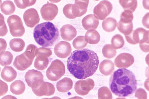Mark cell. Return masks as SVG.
I'll use <instances>...</instances> for the list:
<instances>
[{"label": "cell", "mask_w": 149, "mask_h": 99, "mask_svg": "<svg viewBox=\"0 0 149 99\" xmlns=\"http://www.w3.org/2000/svg\"><path fill=\"white\" fill-rule=\"evenodd\" d=\"M99 63L98 57L94 51L88 49L73 51L67 61V68L75 78L84 79L93 75Z\"/></svg>", "instance_id": "6da1fadb"}, {"label": "cell", "mask_w": 149, "mask_h": 99, "mask_svg": "<svg viewBox=\"0 0 149 99\" xmlns=\"http://www.w3.org/2000/svg\"><path fill=\"white\" fill-rule=\"evenodd\" d=\"M137 82L133 73L126 68L119 69L111 76L109 87L113 94L120 97H125L136 91Z\"/></svg>", "instance_id": "7a4b0ae2"}, {"label": "cell", "mask_w": 149, "mask_h": 99, "mask_svg": "<svg viewBox=\"0 0 149 99\" xmlns=\"http://www.w3.org/2000/svg\"><path fill=\"white\" fill-rule=\"evenodd\" d=\"M33 35L36 43L44 47L52 46L59 38L58 28L49 21L37 25L34 28Z\"/></svg>", "instance_id": "3957f363"}, {"label": "cell", "mask_w": 149, "mask_h": 99, "mask_svg": "<svg viewBox=\"0 0 149 99\" xmlns=\"http://www.w3.org/2000/svg\"><path fill=\"white\" fill-rule=\"evenodd\" d=\"M36 49L37 47L33 44L27 46L24 52L15 57L13 63L15 67L20 71H24L29 67L35 57Z\"/></svg>", "instance_id": "277c9868"}, {"label": "cell", "mask_w": 149, "mask_h": 99, "mask_svg": "<svg viewBox=\"0 0 149 99\" xmlns=\"http://www.w3.org/2000/svg\"><path fill=\"white\" fill-rule=\"evenodd\" d=\"M65 67L63 63L58 59L52 62L46 71V76L49 80L56 81L60 79L65 74Z\"/></svg>", "instance_id": "5b68a950"}, {"label": "cell", "mask_w": 149, "mask_h": 99, "mask_svg": "<svg viewBox=\"0 0 149 99\" xmlns=\"http://www.w3.org/2000/svg\"><path fill=\"white\" fill-rule=\"evenodd\" d=\"M31 87L34 93L38 96H51L54 94L55 90L52 84L45 82L43 80L36 81L33 83Z\"/></svg>", "instance_id": "8992f818"}, {"label": "cell", "mask_w": 149, "mask_h": 99, "mask_svg": "<svg viewBox=\"0 0 149 99\" xmlns=\"http://www.w3.org/2000/svg\"><path fill=\"white\" fill-rule=\"evenodd\" d=\"M11 35L15 37L22 36L25 32L21 18L16 15H13L8 18L7 21Z\"/></svg>", "instance_id": "52a82bcc"}, {"label": "cell", "mask_w": 149, "mask_h": 99, "mask_svg": "<svg viewBox=\"0 0 149 99\" xmlns=\"http://www.w3.org/2000/svg\"><path fill=\"white\" fill-rule=\"evenodd\" d=\"M113 9L111 3L107 0L101 1L94 8V14L100 20H103L108 16Z\"/></svg>", "instance_id": "ba28073f"}, {"label": "cell", "mask_w": 149, "mask_h": 99, "mask_svg": "<svg viewBox=\"0 0 149 99\" xmlns=\"http://www.w3.org/2000/svg\"><path fill=\"white\" fill-rule=\"evenodd\" d=\"M95 86L93 80L91 78L79 80L75 83L74 89L76 92L81 96H85L88 94Z\"/></svg>", "instance_id": "9c48e42d"}, {"label": "cell", "mask_w": 149, "mask_h": 99, "mask_svg": "<svg viewBox=\"0 0 149 99\" xmlns=\"http://www.w3.org/2000/svg\"><path fill=\"white\" fill-rule=\"evenodd\" d=\"M40 12L44 20L50 21L53 20L57 15L58 9L56 5L47 1V3L42 6Z\"/></svg>", "instance_id": "30bf717a"}, {"label": "cell", "mask_w": 149, "mask_h": 99, "mask_svg": "<svg viewBox=\"0 0 149 99\" xmlns=\"http://www.w3.org/2000/svg\"><path fill=\"white\" fill-rule=\"evenodd\" d=\"M25 24L28 27L32 28L39 23L40 18L37 11L34 8L26 10L23 14Z\"/></svg>", "instance_id": "8fae6325"}, {"label": "cell", "mask_w": 149, "mask_h": 99, "mask_svg": "<svg viewBox=\"0 0 149 99\" xmlns=\"http://www.w3.org/2000/svg\"><path fill=\"white\" fill-rule=\"evenodd\" d=\"M134 59L133 56L127 53H123L119 54L115 58L114 64L119 68H127L134 63Z\"/></svg>", "instance_id": "7c38bea8"}, {"label": "cell", "mask_w": 149, "mask_h": 99, "mask_svg": "<svg viewBox=\"0 0 149 99\" xmlns=\"http://www.w3.org/2000/svg\"><path fill=\"white\" fill-rule=\"evenodd\" d=\"M72 48L70 44L68 42L62 41L57 43L55 45L54 51L58 57L64 58L70 54Z\"/></svg>", "instance_id": "4fadbf2b"}, {"label": "cell", "mask_w": 149, "mask_h": 99, "mask_svg": "<svg viewBox=\"0 0 149 99\" xmlns=\"http://www.w3.org/2000/svg\"><path fill=\"white\" fill-rule=\"evenodd\" d=\"M63 12L65 16L68 19H73L84 15L77 3L68 4L63 8Z\"/></svg>", "instance_id": "5bb4252c"}, {"label": "cell", "mask_w": 149, "mask_h": 99, "mask_svg": "<svg viewBox=\"0 0 149 99\" xmlns=\"http://www.w3.org/2000/svg\"><path fill=\"white\" fill-rule=\"evenodd\" d=\"M146 30L142 28H139L129 35L125 36L127 42L130 44L135 45L139 43L142 40Z\"/></svg>", "instance_id": "9a60e30c"}, {"label": "cell", "mask_w": 149, "mask_h": 99, "mask_svg": "<svg viewBox=\"0 0 149 99\" xmlns=\"http://www.w3.org/2000/svg\"><path fill=\"white\" fill-rule=\"evenodd\" d=\"M82 26L86 30H95L97 27L99 21L98 18L95 14H88L83 19Z\"/></svg>", "instance_id": "2e32d148"}, {"label": "cell", "mask_w": 149, "mask_h": 99, "mask_svg": "<svg viewBox=\"0 0 149 99\" xmlns=\"http://www.w3.org/2000/svg\"><path fill=\"white\" fill-rule=\"evenodd\" d=\"M61 36L62 38L66 41H70L76 36V29L72 25L66 24L63 25L60 29Z\"/></svg>", "instance_id": "e0dca14e"}, {"label": "cell", "mask_w": 149, "mask_h": 99, "mask_svg": "<svg viewBox=\"0 0 149 99\" xmlns=\"http://www.w3.org/2000/svg\"><path fill=\"white\" fill-rule=\"evenodd\" d=\"M44 76L40 72L34 69L29 70L25 75V80L28 86L30 87L33 83L39 80H43Z\"/></svg>", "instance_id": "ac0fdd59"}, {"label": "cell", "mask_w": 149, "mask_h": 99, "mask_svg": "<svg viewBox=\"0 0 149 99\" xmlns=\"http://www.w3.org/2000/svg\"><path fill=\"white\" fill-rule=\"evenodd\" d=\"M99 68L100 72L102 74L107 76L113 72L114 69V65L111 60L105 59L100 63Z\"/></svg>", "instance_id": "d6986e66"}, {"label": "cell", "mask_w": 149, "mask_h": 99, "mask_svg": "<svg viewBox=\"0 0 149 99\" xmlns=\"http://www.w3.org/2000/svg\"><path fill=\"white\" fill-rule=\"evenodd\" d=\"M73 82L70 78L65 77L57 82L56 88L57 90L61 92H66L72 89Z\"/></svg>", "instance_id": "ffe728a7"}, {"label": "cell", "mask_w": 149, "mask_h": 99, "mask_svg": "<svg viewBox=\"0 0 149 99\" xmlns=\"http://www.w3.org/2000/svg\"><path fill=\"white\" fill-rule=\"evenodd\" d=\"M17 73L15 70L12 67L7 66L2 69L1 76L2 78L7 82H11L16 77Z\"/></svg>", "instance_id": "44dd1931"}, {"label": "cell", "mask_w": 149, "mask_h": 99, "mask_svg": "<svg viewBox=\"0 0 149 99\" xmlns=\"http://www.w3.org/2000/svg\"><path fill=\"white\" fill-rule=\"evenodd\" d=\"M25 89L24 83L22 81L17 80L12 82L10 86V91L13 94L19 95L23 94Z\"/></svg>", "instance_id": "7402d4cb"}, {"label": "cell", "mask_w": 149, "mask_h": 99, "mask_svg": "<svg viewBox=\"0 0 149 99\" xmlns=\"http://www.w3.org/2000/svg\"><path fill=\"white\" fill-rule=\"evenodd\" d=\"M36 57L34 64L35 67L40 70L45 69L49 64V60L48 57L42 55H38Z\"/></svg>", "instance_id": "603a6c76"}, {"label": "cell", "mask_w": 149, "mask_h": 99, "mask_svg": "<svg viewBox=\"0 0 149 99\" xmlns=\"http://www.w3.org/2000/svg\"><path fill=\"white\" fill-rule=\"evenodd\" d=\"M118 30L124 34L125 36L129 35L133 30L132 22H125L119 21L117 24Z\"/></svg>", "instance_id": "cb8c5ba5"}, {"label": "cell", "mask_w": 149, "mask_h": 99, "mask_svg": "<svg viewBox=\"0 0 149 99\" xmlns=\"http://www.w3.org/2000/svg\"><path fill=\"white\" fill-rule=\"evenodd\" d=\"M117 25V21L115 19L109 17L103 21L102 26L104 31L109 32L115 30Z\"/></svg>", "instance_id": "d4e9b609"}, {"label": "cell", "mask_w": 149, "mask_h": 99, "mask_svg": "<svg viewBox=\"0 0 149 99\" xmlns=\"http://www.w3.org/2000/svg\"><path fill=\"white\" fill-rule=\"evenodd\" d=\"M85 36L88 42L91 44H97L100 40L99 34L95 30H88L86 33Z\"/></svg>", "instance_id": "484cf974"}, {"label": "cell", "mask_w": 149, "mask_h": 99, "mask_svg": "<svg viewBox=\"0 0 149 99\" xmlns=\"http://www.w3.org/2000/svg\"><path fill=\"white\" fill-rule=\"evenodd\" d=\"M11 49L13 51L19 52L24 49L25 43L24 41L20 38H15L11 40L9 43Z\"/></svg>", "instance_id": "4316f807"}, {"label": "cell", "mask_w": 149, "mask_h": 99, "mask_svg": "<svg viewBox=\"0 0 149 99\" xmlns=\"http://www.w3.org/2000/svg\"><path fill=\"white\" fill-rule=\"evenodd\" d=\"M0 8L1 12L6 15L13 14L15 10V7L14 3L9 0L5 1L1 4Z\"/></svg>", "instance_id": "83f0119b"}, {"label": "cell", "mask_w": 149, "mask_h": 99, "mask_svg": "<svg viewBox=\"0 0 149 99\" xmlns=\"http://www.w3.org/2000/svg\"><path fill=\"white\" fill-rule=\"evenodd\" d=\"M119 2L125 10H128L133 12L137 6V1L136 0H120Z\"/></svg>", "instance_id": "f1b7e54d"}, {"label": "cell", "mask_w": 149, "mask_h": 99, "mask_svg": "<svg viewBox=\"0 0 149 99\" xmlns=\"http://www.w3.org/2000/svg\"><path fill=\"white\" fill-rule=\"evenodd\" d=\"M0 63L3 66H8L12 63L13 56L10 52L7 51L0 54Z\"/></svg>", "instance_id": "f546056e"}, {"label": "cell", "mask_w": 149, "mask_h": 99, "mask_svg": "<svg viewBox=\"0 0 149 99\" xmlns=\"http://www.w3.org/2000/svg\"><path fill=\"white\" fill-rule=\"evenodd\" d=\"M116 51L112 45L107 44L103 47L102 53L104 56L109 59L114 57L116 55Z\"/></svg>", "instance_id": "4dcf8cb0"}, {"label": "cell", "mask_w": 149, "mask_h": 99, "mask_svg": "<svg viewBox=\"0 0 149 99\" xmlns=\"http://www.w3.org/2000/svg\"><path fill=\"white\" fill-rule=\"evenodd\" d=\"M111 43L115 49L122 48L124 45L125 41L122 36L120 34H116L112 38Z\"/></svg>", "instance_id": "1f68e13d"}, {"label": "cell", "mask_w": 149, "mask_h": 99, "mask_svg": "<svg viewBox=\"0 0 149 99\" xmlns=\"http://www.w3.org/2000/svg\"><path fill=\"white\" fill-rule=\"evenodd\" d=\"M88 42L86 38L83 36H77L73 41L72 45L76 49H80L85 47L87 45Z\"/></svg>", "instance_id": "d6a6232c"}, {"label": "cell", "mask_w": 149, "mask_h": 99, "mask_svg": "<svg viewBox=\"0 0 149 99\" xmlns=\"http://www.w3.org/2000/svg\"><path fill=\"white\" fill-rule=\"evenodd\" d=\"M140 49L145 52H149V30L145 32L143 38L139 43Z\"/></svg>", "instance_id": "836d02e7"}, {"label": "cell", "mask_w": 149, "mask_h": 99, "mask_svg": "<svg viewBox=\"0 0 149 99\" xmlns=\"http://www.w3.org/2000/svg\"><path fill=\"white\" fill-rule=\"evenodd\" d=\"M98 99H112V94L109 89L107 87L100 88L98 91Z\"/></svg>", "instance_id": "e575fe53"}, {"label": "cell", "mask_w": 149, "mask_h": 99, "mask_svg": "<svg viewBox=\"0 0 149 99\" xmlns=\"http://www.w3.org/2000/svg\"><path fill=\"white\" fill-rule=\"evenodd\" d=\"M36 0H14L17 6L20 9H24L27 7L33 5Z\"/></svg>", "instance_id": "d590c367"}, {"label": "cell", "mask_w": 149, "mask_h": 99, "mask_svg": "<svg viewBox=\"0 0 149 99\" xmlns=\"http://www.w3.org/2000/svg\"><path fill=\"white\" fill-rule=\"evenodd\" d=\"M134 16L132 12L129 10H125L121 14L120 16V21L132 22Z\"/></svg>", "instance_id": "8d00e7d4"}, {"label": "cell", "mask_w": 149, "mask_h": 99, "mask_svg": "<svg viewBox=\"0 0 149 99\" xmlns=\"http://www.w3.org/2000/svg\"><path fill=\"white\" fill-rule=\"evenodd\" d=\"M52 51L49 49L42 47L36 49L35 52V55L36 56L38 55H42L48 58L52 55Z\"/></svg>", "instance_id": "74e56055"}, {"label": "cell", "mask_w": 149, "mask_h": 99, "mask_svg": "<svg viewBox=\"0 0 149 99\" xmlns=\"http://www.w3.org/2000/svg\"><path fill=\"white\" fill-rule=\"evenodd\" d=\"M4 17L0 13V36H5L8 32V29L4 22Z\"/></svg>", "instance_id": "f35d334b"}, {"label": "cell", "mask_w": 149, "mask_h": 99, "mask_svg": "<svg viewBox=\"0 0 149 99\" xmlns=\"http://www.w3.org/2000/svg\"><path fill=\"white\" fill-rule=\"evenodd\" d=\"M135 96L138 99H147V93L142 88L138 89L135 93Z\"/></svg>", "instance_id": "ab89813d"}, {"label": "cell", "mask_w": 149, "mask_h": 99, "mask_svg": "<svg viewBox=\"0 0 149 99\" xmlns=\"http://www.w3.org/2000/svg\"><path fill=\"white\" fill-rule=\"evenodd\" d=\"M143 25L147 29H149V12L146 13L143 16L142 19Z\"/></svg>", "instance_id": "60d3db41"}, {"label": "cell", "mask_w": 149, "mask_h": 99, "mask_svg": "<svg viewBox=\"0 0 149 99\" xmlns=\"http://www.w3.org/2000/svg\"><path fill=\"white\" fill-rule=\"evenodd\" d=\"M1 82V95L0 96L3 95L7 92L8 86L4 82L0 80Z\"/></svg>", "instance_id": "b9f144b4"}, {"label": "cell", "mask_w": 149, "mask_h": 99, "mask_svg": "<svg viewBox=\"0 0 149 99\" xmlns=\"http://www.w3.org/2000/svg\"><path fill=\"white\" fill-rule=\"evenodd\" d=\"M1 49L0 53L3 52L6 47L7 44L5 40L3 39L0 38Z\"/></svg>", "instance_id": "7bdbcfd3"}, {"label": "cell", "mask_w": 149, "mask_h": 99, "mask_svg": "<svg viewBox=\"0 0 149 99\" xmlns=\"http://www.w3.org/2000/svg\"><path fill=\"white\" fill-rule=\"evenodd\" d=\"M143 6L145 9L149 10V0H144L142 2Z\"/></svg>", "instance_id": "ee69618b"}, {"label": "cell", "mask_w": 149, "mask_h": 99, "mask_svg": "<svg viewBox=\"0 0 149 99\" xmlns=\"http://www.w3.org/2000/svg\"><path fill=\"white\" fill-rule=\"evenodd\" d=\"M144 86L145 89L149 91V78H147L144 81Z\"/></svg>", "instance_id": "f6af8a7d"}, {"label": "cell", "mask_w": 149, "mask_h": 99, "mask_svg": "<svg viewBox=\"0 0 149 99\" xmlns=\"http://www.w3.org/2000/svg\"><path fill=\"white\" fill-rule=\"evenodd\" d=\"M1 99H17L15 97L10 95H7L4 96Z\"/></svg>", "instance_id": "bcb514c9"}, {"label": "cell", "mask_w": 149, "mask_h": 99, "mask_svg": "<svg viewBox=\"0 0 149 99\" xmlns=\"http://www.w3.org/2000/svg\"><path fill=\"white\" fill-rule=\"evenodd\" d=\"M145 75L147 78H149V66L146 67V68Z\"/></svg>", "instance_id": "7dc6e473"}, {"label": "cell", "mask_w": 149, "mask_h": 99, "mask_svg": "<svg viewBox=\"0 0 149 99\" xmlns=\"http://www.w3.org/2000/svg\"><path fill=\"white\" fill-rule=\"evenodd\" d=\"M145 61L147 64L149 66V53L146 56Z\"/></svg>", "instance_id": "c3c4849f"}, {"label": "cell", "mask_w": 149, "mask_h": 99, "mask_svg": "<svg viewBox=\"0 0 149 99\" xmlns=\"http://www.w3.org/2000/svg\"><path fill=\"white\" fill-rule=\"evenodd\" d=\"M68 99H84L78 96H74L73 97L70 98Z\"/></svg>", "instance_id": "681fc988"}, {"label": "cell", "mask_w": 149, "mask_h": 99, "mask_svg": "<svg viewBox=\"0 0 149 99\" xmlns=\"http://www.w3.org/2000/svg\"><path fill=\"white\" fill-rule=\"evenodd\" d=\"M41 99H61L60 98L57 96H54L52 98H43Z\"/></svg>", "instance_id": "f907efd6"}, {"label": "cell", "mask_w": 149, "mask_h": 99, "mask_svg": "<svg viewBox=\"0 0 149 99\" xmlns=\"http://www.w3.org/2000/svg\"><path fill=\"white\" fill-rule=\"evenodd\" d=\"M116 99H126L125 98H116Z\"/></svg>", "instance_id": "816d5d0a"}]
</instances>
